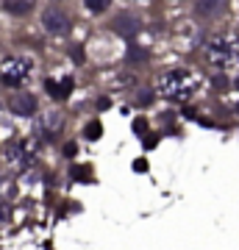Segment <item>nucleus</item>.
I'll return each instance as SVG.
<instances>
[{"label": "nucleus", "mask_w": 239, "mask_h": 250, "mask_svg": "<svg viewBox=\"0 0 239 250\" xmlns=\"http://www.w3.org/2000/svg\"><path fill=\"white\" fill-rule=\"evenodd\" d=\"M159 92L167 100H175V103H184L195 95V78L186 70H170L161 75L159 81Z\"/></svg>", "instance_id": "1"}, {"label": "nucleus", "mask_w": 239, "mask_h": 250, "mask_svg": "<svg viewBox=\"0 0 239 250\" xmlns=\"http://www.w3.org/2000/svg\"><path fill=\"white\" fill-rule=\"evenodd\" d=\"M206 56H209V62L214 67H231L239 59L237 42L228 39V36H214V39H209V45H206Z\"/></svg>", "instance_id": "2"}, {"label": "nucleus", "mask_w": 239, "mask_h": 250, "mask_svg": "<svg viewBox=\"0 0 239 250\" xmlns=\"http://www.w3.org/2000/svg\"><path fill=\"white\" fill-rule=\"evenodd\" d=\"M31 70H34V64L28 62V59H22V56H6L0 62V78H3V83H9V86L25 83Z\"/></svg>", "instance_id": "3"}, {"label": "nucleus", "mask_w": 239, "mask_h": 250, "mask_svg": "<svg viewBox=\"0 0 239 250\" xmlns=\"http://www.w3.org/2000/svg\"><path fill=\"white\" fill-rule=\"evenodd\" d=\"M42 25L47 34H53V36H64V34H70V17L64 14V11L59 9H47L42 14Z\"/></svg>", "instance_id": "4"}, {"label": "nucleus", "mask_w": 239, "mask_h": 250, "mask_svg": "<svg viewBox=\"0 0 239 250\" xmlns=\"http://www.w3.org/2000/svg\"><path fill=\"white\" fill-rule=\"evenodd\" d=\"M9 108L17 117H31L36 114V98L31 92H11L9 95Z\"/></svg>", "instance_id": "5"}, {"label": "nucleus", "mask_w": 239, "mask_h": 250, "mask_svg": "<svg viewBox=\"0 0 239 250\" xmlns=\"http://www.w3.org/2000/svg\"><path fill=\"white\" fill-rule=\"evenodd\" d=\"M114 31L123 34V36H133L139 31V20L133 17V14H120V17L114 20Z\"/></svg>", "instance_id": "6"}, {"label": "nucleus", "mask_w": 239, "mask_h": 250, "mask_svg": "<svg viewBox=\"0 0 239 250\" xmlns=\"http://www.w3.org/2000/svg\"><path fill=\"white\" fill-rule=\"evenodd\" d=\"M44 86H47V95H50V98L64 100L67 95H70V89H72V78H64V81H47Z\"/></svg>", "instance_id": "7"}, {"label": "nucleus", "mask_w": 239, "mask_h": 250, "mask_svg": "<svg viewBox=\"0 0 239 250\" xmlns=\"http://www.w3.org/2000/svg\"><path fill=\"white\" fill-rule=\"evenodd\" d=\"M225 6H228V0H197V11L203 17H217L220 11H225Z\"/></svg>", "instance_id": "8"}, {"label": "nucleus", "mask_w": 239, "mask_h": 250, "mask_svg": "<svg viewBox=\"0 0 239 250\" xmlns=\"http://www.w3.org/2000/svg\"><path fill=\"white\" fill-rule=\"evenodd\" d=\"M6 156H9V161H14V164H28V150H25V145H20V142H14L9 147V150H6Z\"/></svg>", "instance_id": "9"}, {"label": "nucleus", "mask_w": 239, "mask_h": 250, "mask_svg": "<svg viewBox=\"0 0 239 250\" xmlns=\"http://www.w3.org/2000/svg\"><path fill=\"white\" fill-rule=\"evenodd\" d=\"M31 6H34V0H6V9L14 14H25V11H31Z\"/></svg>", "instance_id": "10"}, {"label": "nucleus", "mask_w": 239, "mask_h": 250, "mask_svg": "<svg viewBox=\"0 0 239 250\" xmlns=\"http://www.w3.org/2000/svg\"><path fill=\"white\" fill-rule=\"evenodd\" d=\"M87 9L89 11H106L109 9V0H87Z\"/></svg>", "instance_id": "11"}, {"label": "nucleus", "mask_w": 239, "mask_h": 250, "mask_svg": "<svg viewBox=\"0 0 239 250\" xmlns=\"http://www.w3.org/2000/svg\"><path fill=\"white\" fill-rule=\"evenodd\" d=\"M9 214H11L9 203H6V200H0V225H3V223H9Z\"/></svg>", "instance_id": "12"}, {"label": "nucleus", "mask_w": 239, "mask_h": 250, "mask_svg": "<svg viewBox=\"0 0 239 250\" xmlns=\"http://www.w3.org/2000/svg\"><path fill=\"white\" fill-rule=\"evenodd\" d=\"M87 136H89V139H98V136H100V123H92V125H89V128H87Z\"/></svg>", "instance_id": "13"}, {"label": "nucleus", "mask_w": 239, "mask_h": 250, "mask_svg": "<svg viewBox=\"0 0 239 250\" xmlns=\"http://www.w3.org/2000/svg\"><path fill=\"white\" fill-rule=\"evenodd\" d=\"M237 86H239V78H237Z\"/></svg>", "instance_id": "14"}, {"label": "nucleus", "mask_w": 239, "mask_h": 250, "mask_svg": "<svg viewBox=\"0 0 239 250\" xmlns=\"http://www.w3.org/2000/svg\"><path fill=\"white\" fill-rule=\"evenodd\" d=\"M237 111H239V106H237Z\"/></svg>", "instance_id": "15"}]
</instances>
